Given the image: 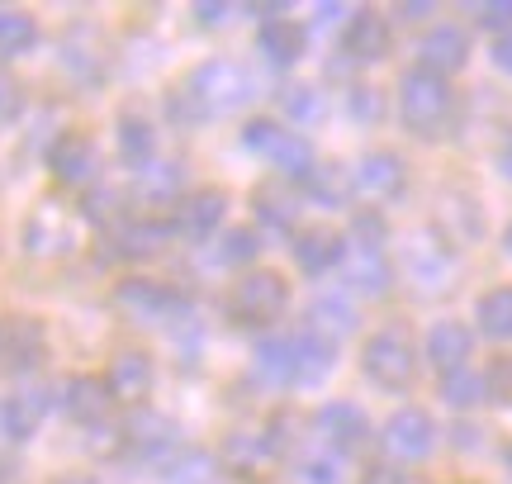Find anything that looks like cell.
<instances>
[{
  "label": "cell",
  "mask_w": 512,
  "mask_h": 484,
  "mask_svg": "<svg viewBox=\"0 0 512 484\" xmlns=\"http://www.w3.org/2000/svg\"><path fill=\"white\" fill-rule=\"evenodd\" d=\"M380 447L384 456H394V461H427L432 451H437V423H432V413L427 409H399L380 432Z\"/></svg>",
  "instance_id": "10"
},
{
  "label": "cell",
  "mask_w": 512,
  "mask_h": 484,
  "mask_svg": "<svg viewBox=\"0 0 512 484\" xmlns=\"http://www.w3.org/2000/svg\"><path fill=\"white\" fill-rule=\"evenodd\" d=\"M484 394L494 399V404H508L512 409V356H498L489 375H484Z\"/></svg>",
  "instance_id": "40"
},
{
  "label": "cell",
  "mask_w": 512,
  "mask_h": 484,
  "mask_svg": "<svg viewBox=\"0 0 512 484\" xmlns=\"http://www.w3.org/2000/svg\"><path fill=\"white\" fill-rule=\"evenodd\" d=\"M494 67H498V72H508V76H512V29L494 43Z\"/></svg>",
  "instance_id": "46"
},
{
  "label": "cell",
  "mask_w": 512,
  "mask_h": 484,
  "mask_svg": "<svg viewBox=\"0 0 512 484\" xmlns=\"http://www.w3.org/2000/svg\"><path fill=\"white\" fill-rule=\"evenodd\" d=\"M195 19H200L204 29H223V24H233V5H219V0H200V5H195Z\"/></svg>",
  "instance_id": "45"
},
{
  "label": "cell",
  "mask_w": 512,
  "mask_h": 484,
  "mask_svg": "<svg viewBox=\"0 0 512 484\" xmlns=\"http://www.w3.org/2000/svg\"><path fill=\"white\" fill-rule=\"evenodd\" d=\"M479 24L484 29H512V0H489V5H479Z\"/></svg>",
  "instance_id": "44"
},
{
  "label": "cell",
  "mask_w": 512,
  "mask_h": 484,
  "mask_svg": "<svg viewBox=\"0 0 512 484\" xmlns=\"http://www.w3.org/2000/svg\"><path fill=\"white\" fill-rule=\"evenodd\" d=\"M290 304V285L280 271H247V276L228 290V314L242 328H266L275 318L285 314Z\"/></svg>",
  "instance_id": "6"
},
{
  "label": "cell",
  "mask_w": 512,
  "mask_h": 484,
  "mask_svg": "<svg viewBox=\"0 0 512 484\" xmlns=\"http://www.w3.org/2000/svg\"><path fill=\"white\" fill-rule=\"evenodd\" d=\"M290 352H294V385H318L332 371V361H337V342L304 328L299 337H290Z\"/></svg>",
  "instance_id": "21"
},
{
  "label": "cell",
  "mask_w": 512,
  "mask_h": 484,
  "mask_svg": "<svg viewBox=\"0 0 512 484\" xmlns=\"http://www.w3.org/2000/svg\"><path fill=\"white\" fill-rule=\"evenodd\" d=\"M256 219H266L271 228H290L299 219V195L290 190V181H266L252 190Z\"/></svg>",
  "instance_id": "29"
},
{
  "label": "cell",
  "mask_w": 512,
  "mask_h": 484,
  "mask_svg": "<svg viewBox=\"0 0 512 484\" xmlns=\"http://www.w3.org/2000/svg\"><path fill=\"white\" fill-rule=\"evenodd\" d=\"M441 399L451 404V409H470V404H479L484 399V375L475 371H446V380H441Z\"/></svg>",
  "instance_id": "36"
},
{
  "label": "cell",
  "mask_w": 512,
  "mask_h": 484,
  "mask_svg": "<svg viewBox=\"0 0 512 484\" xmlns=\"http://www.w3.org/2000/svg\"><path fill=\"white\" fill-rule=\"evenodd\" d=\"M422 72L432 76H446V72H460L470 62V34L460 24H437L432 34L422 38Z\"/></svg>",
  "instance_id": "20"
},
{
  "label": "cell",
  "mask_w": 512,
  "mask_h": 484,
  "mask_svg": "<svg viewBox=\"0 0 512 484\" xmlns=\"http://www.w3.org/2000/svg\"><path fill=\"white\" fill-rule=\"evenodd\" d=\"M347 110L361 119V124H380L384 119V95L370 91V86H356V91L347 95Z\"/></svg>",
  "instance_id": "41"
},
{
  "label": "cell",
  "mask_w": 512,
  "mask_h": 484,
  "mask_svg": "<svg viewBox=\"0 0 512 484\" xmlns=\"http://www.w3.org/2000/svg\"><path fill=\"white\" fill-rule=\"evenodd\" d=\"M171 242V224L166 219H119L114 224V247L124 257H157Z\"/></svg>",
  "instance_id": "26"
},
{
  "label": "cell",
  "mask_w": 512,
  "mask_h": 484,
  "mask_svg": "<svg viewBox=\"0 0 512 484\" xmlns=\"http://www.w3.org/2000/svg\"><path fill=\"white\" fill-rule=\"evenodd\" d=\"M347 181H351V190H356V195H366V200L384 205V200L403 195V186H408V171H403L399 152H366V157L356 162V171H347Z\"/></svg>",
  "instance_id": "12"
},
{
  "label": "cell",
  "mask_w": 512,
  "mask_h": 484,
  "mask_svg": "<svg viewBox=\"0 0 512 484\" xmlns=\"http://www.w3.org/2000/svg\"><path fill=\"white\" fill-rule=\"evenodd\" d=\"M503 461H508V475H512V447H508V456H503Z\"/></svg>",
  "instance_id": "50"
},
{
  "label": "cell",
  "mask_w": 512,
  "mask_h": 484,
  "mask_svg": "<svg viewBox=\"0 0 512 484\" xmlns=\"http://www.w3.org/2000/svg\"><path fill=\"white\" fill-rule=\"evenodd\" d=\"M256 53L266 57L271 67H294L304 57V29L294 19H266L256 29Z\"/></svg>",
  "instance_id": "25"
},
{
  "label": "cell",
  "mask_w": 512,
  "mask_h": 484,
  "mask_svg": "<svg viewBox=\"0 0 512 484\" xmlns=\"http://www.w3.org/2000/svg\"><path fill=\"white\" fill-rule=\"evenodd\" d=\"M256 375L266 385H294V352H290V337H266L256 347Z\"/></svg>",
  "instance_id": "34"
},
{
  "label": "cell",
  "mask_w": 512,
  "mask_h": 484,
  "mask_svg": "<svg viewBox=\"0 0 512 484\" xmlns=\"http://www.w3.org/2000/svg\"><path fill=\"white\" fill-rule=\"evenodd\" d=\"M76 242H81V224L67 205L57 200H38L34 214L24 219V252L38 261H53V257H72Z\"/></svg>",
  "instance_id": "8"
},
{
  "label": "cell",
  "mask_w": 512,
  "mask_h": 484,
  "mask_svg": "<svg viewBox=\"0 0 512 484\" xmlns=\"http://www.w3.org/2000/svg\"><path fill=\"white\" fill-rule=\"evenodd\" d=\"M508 247H512V228H508Z\"/></svg>",
  "instance_id": "51"
},
{
  "label": "cell",
  "mask_w": 512,
  "mask_h": 484,
  "mask_svg": "<svg viewBox=\"0 0 512 484\" xmlns=\"http://www.w3.org/2000/svg\"><path fill=\"white\" fill-rule=\"evenodd\" d=\"M498 171H503V176H508V181H512V138H508V148L498 152Z\"/></svg>",
  "instance_id": "48"
},
{
  "label": "cell",
  "mask_w": 512,
  "mask_h": 484,
  "mask_svg": "<svg viewBox=\"0 0 512 484\" xmlns=\"http://www.w3.org/2000/svg\"><path fill=\"white\" fill-rule=\"evenodd\" d=\"M389 19L375 15V10H361V15L347 19V29H342V53L351 57V62H361V67H370V62H384L389 57Z\"/></svg>",
  "instance_id": "16"
},
{
  "label": "cell",
  "mask_w": 512,
  "mask_h": 484,
  "mask_svg": "<svg viewBox=\"0 0 512 484\" xmlns=\"http://www.w3.org/2000/svg\"><path fill=\"white\" fill-rule=\"evenodd\" d=\"M214 461L209 456H200V451H190L181 466H176V475H171V484H214Z\"/></svg>",
  "instance_id": "43"
},
{
  "label": "cell",
  "mask_w": 512,
  "mask_h": 484,
  "mask_svg": "<svg viewBox=\"0 0 512 484\" xmlns=\"http://www.w3.org/2000/svg\"><path fill=\"white\" fill-rule=\"evenodd\" d=\"M38 43V19L29 10H0V62L29 53Z\"/></svg>",
  "instance_id": "33"
},
{
  "label": "cell",
  "mask_w": 512,
  "mask_h": 484,
  "mask_svg": "<svg viewBox=\"0 0 512 484\" xmlns=\"http://www.w3.org/2000/svg\"><path fill=\"white\" fill-rule=\"evenodd\" d=\"M342 451L332 447V442H323V437H313V442H304V447L294 451V475L304 484H337L342 480Z\"/></svg>",
  "instance_id": "27"
},
{
  "label": "cell",
  "mask_w": 512,
  "mask_h": 484,
  "mask_svg": "<svg viewBox=\"0 0 512 484\" xmlns=\"http://www.w3.org/2000/svg\"><path fill=\"white\" fill-rule=\"evenodd\" d=\"M48 171L57 176V186L86 190V186H95V176H100V148H95L86 133L67 129L53 148H48Z\"/></svg>",
  "instance_id": "11"
},
{
  "label": "cell",
  "mask_w": 512,
  "mask_h": 484,
  "mask_svg": "<svg viewBox=\"0 0 512 484\" xmlns=\"http://www.w3.org/2000/svg\"><path fill=\"white\" fill-rule=\"evenodd\" d=\"M342 266H347V285L361 290V295H389L394 285V271H389V257H384V219L380 214H356L351 224V238H342Z\"/></svg>",
  "instance_id": "2"
},
{
  "label": "cell",
  "mask_w": 512,
  "mask_h": 484,
  "mask_svg": "<svg viewBox=\"0 0 512 484\" xmlns=\"http://www.w3.org/2000/svg\"><path fill=\"white\" fill-rule=\"evenodd\" d=\"M280 456H285L280 418H275L271 428H261V432H233V437L223 442V466L233 470L238 480H261V475H266V470H271Z\"/></svg>",
  "instance_id": "9"
},
{
  "label": "cell",
  "mask_w": 512,
  "mask_h": 484,
  "mask_svg": "<svg viewBox=\"0 0 512 484\" xmlns=\"http://www.w3.org/2000/svg\"><path fill=\"white\" fill-rule=\"evenodd\" d=\"M356 328V309H351L347 299H337V295H323L318 304H313V333H323V337H337L351 333Z\"/></svg>",
  "instance_id": "35"
},
{
  "label": "cell",
  "mask_w": 512,
  "mask_h": 484,
  "mask_svg": "<svg viewBox=\"0 0 512 484\" xmlns=\"http://www.w3.org/2000/svg\"><path fill=\"white\" fill-rule=\"evenodd\" d=\"M242 143L256 152V157H266L275 171H285V176H309L313 171V148L304 133L294 129H280L275 119H247V129H242Z\"/></svg>",
  "instance_id": "7"
},
{
  "label": "cell",
  "mask_w": 512,
  "mask_h": 484,
  "mask_svg": "<svg viewBox=\"0 0 512 484\" xmlns=\"http://www.w3.org/2000/svg\"><path fill=\"white\" fill-rule=\"evenodd\" d=\"M181 190H185L181 162H147V167H138V176H133V195L147 200V205H166V200H176Z\"/></svg>",
  "instance_id": "28"
},
{
  "label": "cell",
  "mask_w": 512,
  "mask_h": 484,
  "mask_svg": "<svg viewBox=\"0 0 512 484\" xmlns=\"http://www.w3.org/2000/svg\"><path fill=\"white\" fill-rule=\"evenodd\" d=\"M152 380H157V371H152V356L147 352L124 347V352L110 356V375H105L110 399H119V404H143L147 394H152Z\"/></svg>",
  "instance_id": "14"
},
{
  "label": "cell",
  "mask_w": 512,
  "mask_h": 484,
  "mask_svg": "<svg viewBox=\"0 0 512 484\" xmlns=\"http://www.w3.org/2000/svg\"><path fill=\"white\" fill-rule=\"evenodd\" d=\"M285 114L299 119V124H313V119L323 114V100H318L313 86H290V91H285Z\"/></svg>",
  "instance_id": "39"
},
{
  "label": "cell",
  "mask_w": 512,
  "mask_h": 484,
  "mask_svg": "<svg viewBox=\"0 0 512 484\" xmlns=\"http://www.w3.org/2000/svg\"><path fill=\"white\" fill-rule=\"evenodd\" d=\"M128 442L138 447V456H147V461H157L162 451L176 447V423H171V418H162V413H147V418H133V423H128Z\"/></svg>",
  "instance_id": "31"
},
{
  "label": "cell",
  "mask_w": 512,
  "mask_h": 484,
  "mask_svg": "<svg viewBox=\"0 0 512 484\" xmlns=\"http://www.w3.org/2000/svg\"><path fill=\"white\" fill-rule=\"evenodd\" d=\"M53 409V399L43 385H19L15 394H5L0 399V432L10 437V442H24V437H34L38 423L48 418Z\"/></svg>",
  "instance_id": "15"
},
{
  "label": "cell",
  "mask_w": 512,
  "mask_h": 484,
  "mask_svg": "<svg viewBox=\"0 0 512 484\" xmlns=\"http://www.w3.org/2000/svg\"><path fill=\"white\" fill-rule=\"evenodd\" d=\"M399 15H408V19H413V15H432V5H427V0H418V5H399Z\"/></svg>",
  "instance_id": "49"
},
{
  "label": "cell",
  "mask_w": 512,
  "mask_h": 484,
  "mask_svg": "<svg viewBox=\"0 0 512 484\" xmlns=\"http://www.w3.org/2000/svg\"><path fill=\"white\" fill-rule=\"evenodd\" d=\"M19 110H24V86L0 67V129H5V124H15Z\"/></svg>",
  "instance_id": "42"
},
{
  "label": "cell",
  "mask_w": 512,
  "mask_h": 484,
  "mask_svg": "<svg viewBox=\"0 0 512 484\" xmlns=\"http://www.w3.org/2000/svg\"><path fill=\"white\" fill-rule=\"evenodd\" d=\"M304 181H309V190L318 195V200H328V205L332 200H342V195L351 190V181L342 176V167H318V171H309Z\"/></svg>",
  "instance_id": "38"
},
{
  "label": "cell",
  "mask_w": 512,
  "mask_h": 484,
  "mask_svg": "<svg viewBox=\"0 0 512 484\" xmlns=\"http://www.w3.org/2000/svg\"><path fill=\"white\" fill-rule=\"evenodd\" d=\"M62 67H67L76 81H86V86H95V81L105 76V43H100V29H95V24L67 29V38H62Z\"/></svg>",
  "instance_id": "19"
},
{
  "label": "cell",
  "mask_w": 512,
  "mask_h": 484,
  "mask_svg": "<svg viewBox=\"0 0 512 484\" xmlns=\"http://www.w3.org/2000/svg\"><path fill=\"white\" fill-rule=\"evenodd\" d=\"M361 371L380 385V390H408L418 380V347L403 323H384L375 337L361 347Z\"/></svg>",
  "instance_id": "4"
},
{
  "label": "cell",
  "mask_w": 512,
  "mask_h": 484,
  "mask_svg": "<svg viewBox=\"0 0 512 484\" xmlns=\"http://www.w3.org/2000/svg\"><path fill=\"white\" fill-rule=\"evenodd\" d=\"M470 352H475V333H470L465 323H456V318L432 323V333H427V356L437 361L441 371H460V366L470 361Z\"/></svg>",
  "instance_id": "24"
},
{
  "label": "cell",
  "mask_w": 512,
  "mask_h": 484,
  "mask_svg": "<svg viewBox=\"0 0 512 484\" xmlns=\"http://www.w3.org/2000/svg\"><path fill=\"white\" fill-rule=\"evenodd\" d=\"M119 157H124L128 167H147L152 162V152H157V138H152V124H147L143 114H119Z\"/></svg>",
  "instance_id": "32"
},
{
  "label": "cell",
  "mask_w": 512,
  "mask_h": 484,
  "mask_svg": "<svg viewBox=\"0 0 512 484\" xmlns=\"http://www.w3.org/2000/svg\"><path fill=\"white\" fill-rule=\"evenodd\" d=\"M43 356H48L43 323H34V318H15V323L0 328V361H5L10 371H34V366H43Z\"/></svg>",
  "instance_id": "18"
},
{
  "label": "cell",
  "mask_w": 512,
  "mask_h": 484,
  "mask_svg": "<svg viewBox=\"0 0 512 484\" xmlns=\"http://www.w3.org/2000/svg\"><path fill=\"white\" fill-rule=\"evenodd\" d=\"M110 390H105V380H91V375H76V380H67L62 385V409L72 413L76 423H86V428H95V423H105L110 418Z\"/></svg>",
  "instance_id": "22"
},
{
  "label": "cell",
  "mask_w": 512,
  "mask_h": 484,
  "mask_svg": "<svg viewBox=\"0 0 512 484\" xmlns=\"http://www.w3.org/2000/svg\"><path fill=\"white\" fill-rule=\"evenodd\" d=\"M114 309H119L128 323H138V328H171L176 318L190 314L185 295H176L162 280H143V276H128L124 285L114 290Z\"/></svg>",
  "instance_id": "5"
},
{
  "label": "cell",
  "mask_w": 512,
  "mask_h": 484,
  "mask_svg": "<svg viewBox=\"0 0 512 484\" xmlns=\"http://www.w3.org/2000/svg\"><path fill=\"white\" fill-rule=\"evenodd\" d=\"M361 484H413L408 480V475H403V470H389V466H380V470H370L366 480Z\"/></svg>",
  "instance_id": "47"
},
{
  "label": "cell",
  "mask_w": 512,
  "mask_h": 484,
  "mask_svg": "<svg viewBox=\"0 0 512 484\" xmlns=\"http://www.w3.org/2000/svg\"><path fill=\"white\" fill-rule=\"evenodd\" d=\"M223 214H228V195L214 186H204L195 190V195H185L181 200V214H176V233L190 242H204V238H214L223 228Z\"/></svg>",
  "instance_id": "17"
},
{
  "label": "cell",
  "mask_w": 512,
  "mask_h": 484,
  "mask_svg": "<svg viewBox=\"0 0 512 484\" xmlns=\"http://www.w3.org/2000/svg\"><path fill=\"white\" fill-rule=\"evenodd\" d=\"M342 247H347V242L337 238L332 228H299L290 252H294V261H299V271L323 276V271H332V266L342 261Z\"/></svg>",
  "instance_id": "23"
},
{
  "label": "cell",
  "mask_w": 512,
  "mask_h": 484,
  "mask_svg": "<svg viewBox=\"0 0 512 484\" xmlns=\"http://www.w3.org/2000/svg\"><path fill=\"white\" fill-rule=\"evenodd\" d=\"M247 100H252V76L242 72L238 62H228V57H214V62L195 67L185 86H176V91L166 95L176 124H204L214 114L242 110Z\"/></svg>",
  "instance_id": "1"
},
{
  "label": "cell",
  "mask_w": 512,
  "mask_h": 484,
  "mask_svg": "<svg viewBox=\"0 0 512 484\" xmlns=\"http://www.w3.org/2000/svg\"><path fill=\"white\" fill-rule=\"evenodd\" d=\"M318 437L332 442V447L351 456V451H361L375 442V432H370V418L351 399H328L323 409H318Z\"/></svg>",
  "instance_id": "13"
},
{
  "label": "cell",
  "mask_w": 512,
  "mask_h": 484,
  "mask_svg": "<svg viewBox=\"0 0 512 484\" xmlns=\"http://www.w3.org/2000/svg\"><path fill=\"white\" fill-rule=\"evenodd\" d=\"M399 110H403V124L418 133V138H441L451 114H456V91L446 76H432L413 67V72L399 76Z\"/></svg>",
  "instance_id": "3"
},
{
  "label": "cell",
  "mask_w": 512,
  "mask_h": 484,
  "mask_svg": "<svg viewBox=\"0 0 512 484\" xmlns=\"http://www.w3.org/2000/svg\"><path fill=\"white\" fill-rule=\"evenodd\" d=\"M475 323H479V333L484 337L512 342V285H498V290H489V295H479Z\"/></svg>",
  "instance_id": "30"
},
{
  "label": "cell",
  "mask_w": 512,
  "mask_h": 484,
  "mask_svg": "<svg viewBox=\"0 0 512 484\" xmlns=\"http://www.w3.org/2000/svg\"><path fill=\"white\" fill-rule=\"evenodd\" d=\"M256 252H261V242H256L252 228H228L219 242V261L223 266H247V261H256Z\"/></svg>",
  "instance_id": "37"
}]
</instances>
